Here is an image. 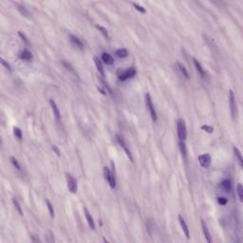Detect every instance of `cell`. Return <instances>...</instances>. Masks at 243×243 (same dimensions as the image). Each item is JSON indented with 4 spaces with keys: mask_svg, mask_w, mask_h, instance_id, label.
Here are the masks:
<instances>
[{
    "mask_svg": "<svg viewBox=\"0 0 243 243\" xmlns=\"http://www.w3.org/2000/svg\"><path fill=\"white\" fill-rule=\"evenodd\" d=\"M177 132H178L179 140L185 142L187 138V129L185 122L183 119H179L178 122H177Z\"/></svg>",
    "mask_w": 243,
    "mask_h": 243,
    "instance_id": "6da1fadb",
    "label": "cell"
},
{
    "mask_svg": "<svg viewBox=\"0 0 243 243\" xmlns=\"http://www.w3.org/2000/svg\"><path fill=\"white\" fill-rule=\"evenodd\" d=\"M117 75H118V78H119L120 81H126L129 78H132L136 75V69L131 67L126 70H122V69H119L117 72Z\"/></svg>",
    "mask_w": 243,
    "mask_h": 243,
    "instance_id": "7a4b0ae2",
    "label": "cell"
},
{
    "mask_svg": "<svg viewBox=\"0 0 243 243\" xmlns=\"http://www.w3.org/2000/svg\"><path fill=\"white\" fill-rule=\"evenodd\" d=\"M145 103H146V106H147V108L149 110V113H150V116H151V119H152L153 122H157L158 120V115H157V112L155 110V107H154V104H153V102H152V99H151V96L149 93H146L145 94Z\"/></svg>",
    "mask_w": 243,
    "mask_h": 243,
    "instance_id": "3957f363",
    "label": "cell"
},
{
    "mask_svg": "<svg viewBox=\"0 0 243 243\" xmlns=\"http://www.w3.org/2000/svg\"><path fill=\"white\" fill-rule=\"evenodd\" d=\"M104 179H106L108 182V184L111 189H115L116 188V179L114 174L110 171V169L108 167H104Z\"/></svg>",
    "mask_w": 243,
    "mask_h": 243,
    "instance_id": "277c9868",
    "label": "cell"
},
{
    "mask_svg": "<svg viewBox=\"0 0 243 243\" xmlns=\"http://www.w3.org/2000/svg\"><path fill=\"white\" fill-rule=\"evenodd\" d=\"M66 178H67V182H68V188L69 190V192L72 194H75L77 192V188H78V184H77V181L71 174L68 173L66 175Z\"/></svg>",
    "mask_w": 243,
    "mask_h": 243,
    "instance_id": "5b68a950",
    "label": "cell"
},
{
    "mask_svg": "<svg viewBox=\"0 0 243 243\" xmlns=\"http://www.w3.org/2000/svg\"><path fill=\"white\" fill-rule=\"evenodd\" d=\"M116 139H117L118 143H119V145L122 147V149L124 151V153H126V156L129 158V160H130L131 161H133L132 154H131L130 150H129V148H128V146H127V144H126V141H124L123 138L122 136H120V135H117V136H116Z\"/></svg>",
    "mask_w": 243,
    "mask_h": 243,
    "instance_id": "8992f818",
    "label": "cell"
},
{
    "mask_svg": "<svg viewBox=\"0 0 243 243\" xmlns=\"http://www.w3.org/2000/svg\"><path fill=\"white\" fill-rule=\"evenodd\" d=\"M229 104H230V110H231L232 117L235 118V115H236V103H235V97L234 94V91L232 89L229 90Z\"/></svg>",
    "mask_w": 243,
    "mask_h": 243,
    "instance_id": "52a82bcc",
    "label": "cell"
},
{
    "mask_svg": "<svg viewBox=\"0 0 243 243\" xmlns=\"http://www.w3.org/2000/svg\"><path fill=\"white\" fill-rule=\"evenodd\" d=\"M199 161H200V165L204 167V168H208L211 165V161H212V159H211V156L209 154H202V155H200L199 156Z\"/></svg>",
    "mask_w": 243,
    "mask_h": 243,
    "instance_id": "ba28073f",
    "label": "cell"
},
{
    "mask_svg": "<svg viewBox=\"0 0 243 243\" xmlns=\"http://www.w3.org/2000/svg\"><path fill=\"white\" fill-rule=\"evenodd\" d=\"M50 107H51V109H52V112H53L55 120L57 122H60L61 121V114H60V110H59L56 103L51 99V100H50Z\"/></svg>",
    "mask_w": 243,
    "mask_h": 243,
    "instance_id": "9c48e42d",
    "label": "cell"
},
{
    "mask_svg": "<svg viewBox=\"0 0 243 243\" xmlns=\"http://www.w3.org/2000/svg\"><path fill=\"white\" fill-rule=\"evenodd\" d=\"M179 221H180V224H181V227L182 229V232L184 233L186 238L189 239L190 238V233H189V228L186 224V222L184 220V219L182 218L181 215H179Z\"/></svg>",
    "mask_w": 243,
    "mask_h": 243,
    "instance_id": "30bf717a",
    "label": "cell"
},
{
    "mask_svg": "<svg viewBox=\"0 0 243 243\" xmlns=\"http://www.w3.org/2000/svg\"><path fill=\"white\" fill-rule=\"evenodd\" d=\"M69 40H70V42L73 44L75 47H77L78 49H80L81 50H84V44H83V42L81 41V39L79 38V37H77L76 35H73V34H70L69 35Z\"/></svg>",
    "mask_w": 243,
    "mask_h": 243,
    "instance_id": "8fae6325",
    "label": "cell"
},
{
    "mask_svg": "<svg viewBox=\"0 0 243 243\" xmlns=\"http://www.w3.org/2000/svg\"><path fill=\"white\" fill-rule=\"evenodd\" d=\"M84 212H85V216H86V219H87V222L89 228L91 230H95V222L93 220L92 216L90 215V213L88 212V210L87 208H84Z\"/></svg>",
    "mask_w": 243,
    "mask_h": 243,
    "instance_id": "7c38bea8",
    "label": "cell"
},
{
    "mask_svg": "<svg viewBox=\"0 0 243 243\" xmlns=\"http://www.w3.org/2000/svg\"><path fill=\"white\" fill-rule=\"evenodd\" d=\"M201 227H202V231H203V234H204V236H205V239L208 243H211L212 242V238H211V235H210V232L208 230V227L206 225L205 221L201 219Z\"/></svg>",
    "mask_w": 243,
    "mask_h": 243,
    "instance_id": "4fadbf2b",
    "label": "cell"
},
{
    "mask_svg": "<svg viewBox=\"0 0 243 243\" xmlns=\"http://www.w3.org/2000/svg\"><path fill=\"white\" fill-rule=\"evenodd\" d=\"M19 58L21 59V60H24V61H27V62H30L32 60V58H34V56H32V53L28 50H24L21 51V53L19 54Z\"/></svg>",
    "mask_w": 243,
    "mask_h": 243,
    "instance_id": "5bb4252c",
    "label": "cell"
},
{
    "mask_svg": "<svg viewBox=\"0 0 243 243\" xmlns=\"http://www.w3.org/2000/svg\"><path fill=\"white\" fill-rule=\"evenodd\" d=\"M102 61L107 65V66H111V65H113L114 64V59L113 57L111 56L109 53H107V52H103V54H102Z\"/></svg>",
    "mask_w": 243,
    "mask_h": 243,
    "instance_id": "9a60e30c",
    "label": "cell"
},
{
    "mask_svg": "<svg viewBox=\"0 0 243 243\" xmlns=\"http://www.w3.org/2000/svg\"><path fill=\"white\" fill-rule=\"evenodd\" d=\"M193 63H194V66H195V68L197 69V71H198V73L202 77V78H204L205 77V71H204V69L202 68V66L200 65V63L197 60L196 58H193Z\"/></svg>",
    "mask_w": 243,
    "mask_h": 243,
    "instance_id": "2e32d148",
    "label": "cell"
},
{
    "mask_svg": "<svg viewBox=\"0 0 243 243\" xmlns=\"http://www.w3.org/2000/svg\"><path fill=\"white\" fill-rule=\"evenodd\" d=\"M93 61H94V63H95V66H96V68H97L98 71H99V73L104 77V67H103V63H102V61H101L98 57H96V56L93 57Z\"/></svg>",
    "mask_w": 243,
    "mask_h": 243,
    "instance_id": "e0dca14e",
    "label": "cell"
},
{
    "mask_svg": "<svg viewBox=\"0 0 243 243\" xmlns=\"http://www.w3.org/2000/svg\"><path fill=\"white\" fill-rule=\"evenodd\" d=\"M234 154L235 156V159L236 161H238V165L240 167L243 166V160H242V155H241V152H240V150L238 148V147H234Z\"/></svg>",
    "mask_w": 243,
    "mask_h": 243,
    "instance_id": "ac0fdd59",
    "label": "cell"
},
{
    "mask_svg": "<svg viewBox=\"0 0 243 243\" xmlns=\"http://www.w3.org/2000/svg\"><path fill=\"white\" fill-rule=\"evenodd\" d=\"M220 185H221V187L223 189H224V191H226V192H230V191H231V189H232V182H231V181L228 180V179L223 180L221 181Z\"/></svg>",
    "mask_w": 243,
    "mask_h": 243,
    "instance_id": "d6986e66",
    "label": "cell"
},
{
    "mask_svg": "<svg viewBox=\"0 0 243 243\" xmlns=\"http://www.w3.org/2000/svg\"><path fill=\"white\" fill-rule=\"evenodd\" d=\"M177 67L179 68V69H180V71H181V73L182 74V76H184V78H186V79L189 78V73H188V71H187V69H185L184 66L178 62V63H177Z\"/></svg>",
    "mask_w": 243,
    "mask_h": 243,
    "instance_id": "ffe728a7",
    "label": "cell"
},
{
    "mask_svg": "<svg viewBox=\"0 0 243 243\" xmlns=\"http://www.w3.org/2000/svg\"><path fill=\"white\" fill-rule=\"evenodd\" d=\"M116 55L119 58H126L128 56V51L126 49H119L116 50Z\"/></svg>",
    "mask_w": 243,
    "mask_h": 243,
    "instance_id": "44dd1931",
    "label": "cell"
},
{
    "mask_svg": "<svg viewBox=\"0 0 243 243\" xmlns=\"http://www.w3.org/2000/svg\"><path fill=\"white\" fill-rule=\"evenodd\" d=\"M179 145H180V149H181V152L183 156L184 159H186V155H187V149H186V145H185V142L183 141H180L179 142Z\"/></svg>",
    "mask_w": 243,
    "mask_h": 243,
    "instance_id": "7402d4cb",
    "label": "cell"
},
{
    "mask_svg": "<svg viewBox=\"0 0 243 243\" xmlns=\"http://www.w3.org/2000/svg\"><path fill=\"white\" fill-rule=\"evenodd\" d=\"M96 28L100 30V32L103 34V36L106 38V39H109V34H108V32H107V30L106 28H104L102 27V26L100 25H96Z\"/></svg>",
    "mask_w": 243,
    "mask_h": 243,
    "instance_id": "603a6c76",
    "label": "cell"
},
{
    "mask_svg": "<svg viewBox=\"0 0 243 243\" xmlns=\"http://www.w3.org/2000/svg\"><path fill=\"white\" fill-rule=\"evenodd\" d=\"M12 203H14V208L16 209V211L19 213V215H20V216H23V211H22V209H21V206H20V204H19L18 200H17L15 198L12 199Z\"/></svg>",
    "mask_w": 243,
    "mask_h": 243,
    "instance_id": "cb8c5ba5",
    "label": "cell"
},
{
    "mask_svg": "<svg viewBox=\"0 0 243 243\" xmlns=\"http://www.w3.org/2000/svg\"><path fill=\"white\" fill-rule=\"evenodd\" d=\"M236 191H238L239 200L242 202L243 201V186L241 183H238V185H236Z\"/></svg>",
    "mask_w": 243,
    "mask_h": 243,
    "instance_id": "d4e9b609",
    "label": "cell"
},
{
    "mask_svg": "<svg viewBox=\"0 0 243 243\" xmlns=\"http://www.w3.org/2000/svg\"><path fill=\"white\" fill-rule=\"evenodd\" d=\"M62 64H63V66H64V67H65L66 69H67L68 70H69V71L71 72V73H72V74H74V75H75L76 77L78 76V75H77V73H76V71L74 70V69H73V68H72V67H71V65H70L69 63H68V62H66V61H62Z\"/></svg>",
    "mask_w": 243,
    "mask_h": 243,
    "instance_id": "484cf974",
    "label": "cell"
},
{
    "mask_svg": "<svg viewBox=\"0 0 243 243\" xmlns=\"http://www.w3.org/2000/svg\"><path fill=\"white\" fill-rule=\"evenodd\" d=\"M10 161H11V165H14L18 171H20L21 170V166H20V165H19V162L17 161V160L15 159V158L14 157V156H11L10 157Z\"/></svg>",
    "mask_w": 243,
    "mask_h": 243,
    "instance_id": "4316f807",
    "label": "cell"
},
{
    "mask_svg": "<svg viewBox=\"0 0 243 243\" xmlns=\"http://www.w3.org/2000/svg\"><path fill=\"white\" fill-rule=\"evenodd\" d=\"M14 136L17 138L18 140H22L23 134H22L21 129L19 128V127H17V126H14Z\"/></svg>",
    "mask_w": 243,
    "mask_h": 243,
    "instance_id": "83f0119b",
    "label": "cell"
},
{
    "mask_svg": "<svg viewBox=\"0 0 243 243\" xmlns=\"http://www.w3.org/2000/svg\"><path fill=\"white\" fill-rule=\"evenodd\" d=\"M46 203H47V206H48L50 216H51V218H54V216H55L54 215V209H53V206H52V204H51V202L49 200H46Z\"/></svg>",
    "mask_w": 243,
    "mask_h": 243,
    "instance_id": "f1b7e54d",
    "label": "cell"
},
{
    "mask_svg": "<svg viewBox=\"0 0 243 243\" xmlns=\"http://www.w3.org/2000/svg\"><path fill=\"white\" fill-rule=\"evenodd\" d=\"M132 5L134 6V8L138 11H140L141 14H146V10L144 9L142 6H141V5H139V4H137V3H132Z\"/></svg>",
    "mask_w": 243,
    "mask_h": 243,
    "instance_id": "f546056e",
    "label": "cell"
},
{
    "mask_svg": "<svg viewBox=\"0 0 243 243\" xmlns=\"http://www.w3.org/2000/svg\"><path fill=\"white\" fill-rule=\"evenodd\" d=\"M201 128L204 130V131H206V132H208V133H213L214 132V128L212 126H207V124H204V126H202Z\"/></svg>",
    "mask_w": 243,
    "mask_h": 243,
    "instance_id": "4dcf8cb0",
    "label": "cell"
},
{
    "mask_svg": "<svg viewBox=\"0 0 243 243\" xmlns=\"http://www.w3.org/2000/svg\"><path fill=\"white\" fill-rule=\"evenodd\" d=\"M0 60H1V64H2V66H4V67L6 68V69H8L9 71H11V65H10L8 62H6L3 58H1V59H0Z\"/></svg>",
    "mask_w": 243,
    "mask_h": 243,
    "instance_id": "1f68e13d",
    "label": "cell"
},
{
    "mask_svg": "<svg viewBox=\"0 0 243 243\" xmlns=\"http://www.w3.org/2000/svg\"><path fill=\"white\" fill-rule=\"evenodd\" d=\"M18 35L21 37V39H22V40L24 41V43H26V44H29V41H28L27 37H26V35L23 34L22 31H18Z\"/></svg>",
    "mask_w": 243,
    "mask_h": 243,
    "instance_id": "d6a6232c",
    "label": "cell"
},
{
    "mask_svg": "<svg viewBox=\"0 0 243 243\" xmlns=\"http://www.w3.org/2000/svg\"><path fill=\"white\" fill-rule=\"evenodd\" d=\"M227 201H228L227 199L222 198V197H221V198H219V199H218V202L219 203L220 205H225L226 203H227Z\"/></svg>",
    "mask_w": 243,
    "mask_h": 243,
    "instance_id": "836d02e7",
    "label": "cell"
},
{
    "mask_svg": "<svg viewBox=\"0 0 243 243\" xmlns=\"http://www.w3.org/2000/svg\"><path fill=\"white\" fill-rule=\"evenodd\" d=\"M52 149H53V151H54L55 154H56L58 157H60V156H61V155H60V151H59V149H58L57 146H55V145H54V146H52Z\"/></svg>",
    "mask_w": 243,
    "mask_h": 243,
    "instance_id": "e575fe53",
    "label": "cell"
}]
</instances>
